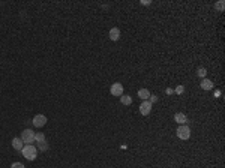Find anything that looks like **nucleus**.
I'll return each instance as SVG.
<instances>
[{
  "instance_id": "obj_1",
  "label": "nucleus",
  "mask_w": 225,
  "mask_h": 168,
  "mask_svg": "<svg viewBox=\"0 0 225 168\" xmlns=\"http://www.w3.org/2000/svg\"><path fill=\"white\" fill-rule=\"evenodd\" d=\"M21 153L27 161H35L36 159V156H38V149L33 144H26L24 147H22Z\"/></svg>"
},
{
  "instance_id": "obj_2",
  "label": "nucleus",
  "mask_w": 225,
  "mask_h": 168,
  "mask_svg": "<svg viewBox=\"0 0 225 168\" xmlns=\"http://www.w3.org/2000/svg\"><path fill=\"white\" fill-rule=\"evenodd\" d=\"M176 134H177V137H179L180 140H189V138H191V128H189L188 125H179Z\"/></svg>"
},
{
  "instance_id": "obj_3",
  "label": "nucleus",
  "mask_w": 225,
  "mask_h": 168,
  "mask_svg": "<svg viewBox=\"0 0 225 168\" xmlns=\"http://www.w3.org/2000/svg\"><path fill=\"white\" fill-rule=\"evenodd\" d=\"M20 138L22 140L24 144H32V143L35 141V132L32 129H24L21 132V137Z\"/></svg>"
},
{
  "instance_id": "obj_4",
  "label": "nucleus",
  "mask_w": 225,
  "mask_h": 168,
  "mask_svg": "<svg viewBox=\"0 0 225 168\" xmlns=\"http://www.w3.org/2000/svg\"><path fill=\"white\" fill-rule=\"evenodd\" d=\"M33 126H36V128H42L47 125V117L44 114H36L33 117Z\"/></svg>"
},
{
  "instance_id": "obj_5",
  "label": "nucleus",
  "mask_w": 225,
  "mask_h": 168,
  "mask_svg": "<svg viewBox=\"0 0 225 168\" xmlns=\"http://www.w3.org/2000/svg\"><path fill=\"white\" fill-rule=\"evenodd\" d=\"M110 93H111L112 96H122L123 95V86L120 83H114L111 86V89H110Z\"/></svg>"
},
{
  "instance_id": "obj_6",
  "label": "nucleus",
  "mask_w": 225,
  "mask_h": 168,
  "mask_svg": "<svg viewBox=\"0 0 225 168\" xmlns=\"http://www.w3.org/2000/svg\"><path fill=\"white\" fill-rule=\"evenodd\" d=\"M150 111H152V104H150L149 101H142L141 105H140V113L142 116H149Z\"/></svg>"
},
{
  "instance_id": "obj_7",
  "label": "nucleus",
  "mask_w": 225,
  "mask_h": 168,
  "mask_svg": "<svg viewBox=\"0 0 225 168\" xmlns=\"http://www.w3.org/2000/svg\"><path fill=\"white\" fill-rule=\"evenodd\" d=\"M174 122L179 123V125H186L188 117L183 114V113H176V114H174Z\"/></svg>"
},
{
  "instance_id": "obj_8",
  "label": "nucleus",
  "mask_w": 225,
  "mask_h": 168,
  "mask_svg": "<svg viewBox=\"0 0 225 168\" xmlns=\"http://www.w3.org/2000/svg\"><path fill=\"white\" fill-rule=\"evenodd\" d=\"M108 36H110L111 41H119L120 39V29L119 27H112L111 30H110V33H108Z\"/></svg>"
},
{
  "instance_id": "obj_9",
  "label": "nucleus",
  "mask_w": 225,
  "mask_h": 168,
  "mask_svg": "<svg viewBox=\"0 0 225 168\" xmlns=\"http://www.w3.org/2000/svg\"><path fill=\"white\" fill-rule=\"evenodd\" d=\"M200 87H201L202 90H212V89H213V81L204 78V80H201V83H200Z\"/></svg>"
},
{
  "instance_id": "obj_10",
  "label": "nucleus",
  "mask_w": 225,
  "mask_h": 168,
  "mask_svg": "<svg viewBox=\"0 0 225 168\" xmlns=\"http://www.w3.org/2000/svg\"><path fill=\"white\" fill-rule=\"evenodd\" d=\"M12 147H14L15 150H22V147H24V143H22L21 138H20V137L12 138Z\"/></svg>"
},
{
  "instance_id": "obj_11",
  "label": "nucleus",
  "mask_w": 225,
  "mask_h": 168,
  "mask_svg": "<svg viewBox=\"0 0 225 168\" xmlns=\"http://www.w3.org/2000/svg\"><path fill=\"white\" fill-rule=\"evenodd\" d=\"M150 95H152V93H150L147 89H140V90H138V98L142 101H149Z\"/></svg>"
},
{
  "instance_id": "obj_12",
  "label": "nucleus",
  "mask_w": 225,
  "mask_h": 168,
  "mask_svg": "<svg viewBox=\"0 0 225 168\" xmlns=\"http://www.w3.org/2000/svg\"><path fill=\"white\" fill-rule=\"evenodd\" d=\"M36 149H38V150H41V152L48 150V141H47V140H44V141H39V143H36Z\"/></svg>"
},
{
  "instance_id": "obj_13",
  "label": "nucleus",
  "mask_w": 225,
  "mask_h": 168,
  "mask_svg": "<svg viewBox=\"0 0 225 168\" xmlns=\"http://www.w3.org/2000/svg\"><path fill=\"white\" fill-rule=\"evenodd\" d=\"M120 102H122L123 105H131V104H132V98L128 96V95H122V96H120Z\"/></svg>"
},
{
  "instance_id": "obj_14",
  "label": "nucleus",
  "mask_w": 225,
  "mask_h": 168,
  "mask_svg": "<svg viewBox=\"0 0 225 168\" xmlns=\"http://www.w3.org/2000/svg\"><path fill=\"white\" fill-rule=\"evenodd\" d=\"M197 75L204 80V78H206V75H207V69H206V68H198V69H197Z\"/></svg>"
},
{
  "instance_id": "obj_15",
  "label": "nucleus",
  "mask_w": 225,
  "mask_h": 168,
  "mask_svg": "<svg viewBox=\"0 0 225 168\" xmlns=\"http://www.w3.org/2000/svg\"><path fill=\"white\" fill-rule=\"evenodd\" d=\"M215 8H216L218 11H221V12H224V9H225V2H224V0H219L218 3H215Z\"/></svg>"
},
{
  "instance_id": "obj_16",
  "label": "nucleus",
  "mask_w": 225,
  "mask_h": 168,
  "mask_svg": "<svg viewBox=\"0 0 225 168\" xmlns=\"http://www.w3.org/2000/svg\"><path fill=\"white\" fill-rule=\"evenodd\" d=\"M45 140V135L42 134V132H38V134H35V141L36 143H39V141H44Z\"/></svg>"
},
{
  "instance_id": "obj_17",
  "label": "nucleus",
  "mask_w": 225,
  "mask_h": 168,
  "mask_svg": "<svg viewBox=\"0 0 225 168\" xmlns=\"http://www.w3.org/2000/svg\"><path fill=\"white\" fill-rule=\"evenodd\" d=\"M174 93H177V95H183V93H185V86H182V84L177 86V87L174 89Z\"/></svg>"
},
{
  "instance_id": "obj_18",
  "label": "nucleus",
  "mask_w": 225,
  "mask_h": 168,
  "mask_svg": "<svg viewBox=\"0 0 225 168\" xmlns=\"http://www.w3.org/2000/svg\"><path fill=\"white\" fill-rule=\"evenodd\" d=\"M149 102L152 104V105H153L155 102H158V96H156V95H150V96H149Z\"/></svg>"
},
{
  "instance_id": "obj_19",
  "label": "nucleus",
  "mask_w": 225,
  "mask_h": 168,
  "mask_svg": "<svg viewBox=\"0 0 225 168\" xmlns=\"http://www.w3.org/2000/svg\"><path fill=\"white\" fill-rule=\"evenodd\" d=\"M11 168H26V167L22 165L21 162H12V165H11Z\"/></svg>"
},
{
  "instance_id": "obj_20",
  "label": "nucleus",
  "mask_w": 225,
  "mask_h": 168,
  "mask_svg": "<svg viewBox=\"0 0 225 168\" xmlns=\"http://www.w3.org/2000/svg\"><path fill=\"white\" fill-rule=\"evenodd\" d=\"M165 92H167V95H172V93H174V89H170V87H168Z\"/></svg>"
},
{
  "instance_id": "obj_21",
  "label": "nucleus",
  "mask_w": 225,
  "mask_h": 168,
  "mask_svg": "<svg viewBox=\"0 0 225 168\" xmlns=\"http://www.w3.org/2000/svg\"><path fill=\"white\" fill-rule=\"evenodd\" d=\"M150 3H152V2H144V0L141 2V5H142V6H149Z\"/></svg>"
}]
</instances>
